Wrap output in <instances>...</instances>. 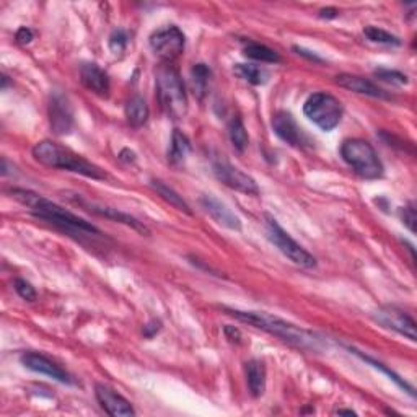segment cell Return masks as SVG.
Wrapping results in <instances>:
<instances>
[{
	"instance_id": "cell-1",
	"label": "cell",
	"mask_w": 417,
	"mask_h": 417,
	"mask_svg": "<svg viewBox=\"0 0 417 417\" xmlns=\"http://www.w3.org/2000/svg\"><path fill=\"white\" fill-rule=\"evenodd\" d=\"M230 317L236 318L241 323H246L250 326H255L258 329H263L279 337L280 341H284L290 346L302 349V351L308 352H320L324 349L323 337L315 334L310 329L302 328L294 323H289L274 315L264 313V312H243V310H233V308H223Z\"/></svg>"
},
{
	"instance_id": "cell-2",
	"label": "cell",
	"mask_w": 417,
	"mask_h": 417,
	"mask_svg": "<svg viewBox=\"0 0 417 417\" xmlns=\"http://www.w3.org/2000/svg\"><path fill=\"white\" fill-rule=\"evenodd\" d=\"M10 193H12V196L15 197L16 201L21 202V204H23L25 207L30 208L33 216L41 218V221H46L49 223L56 225V227L64 230V232H67V233L101 235L100 230L95 227V225L87 222L85 218L75 216V213L69 212L67 208L60 207L59 204H56V202L46 199V197L33 193V191L15 188V189L10 191Z\"/></svg>"
},
{
	"instance_id": "cell-3",
	"label": "cell",
	"mask_w": 417,
	"mask_h": 417,
	"mask_svg": "<svg viewBox=\"0 0 417 417\" xmlns=\"http://www.w3.org/2000/svg\"><path fill=\"white\" fill-rule=\"evenodd\" d=\"M33 157L35 160L44 167L58 168V170L72 171L82 176L92 179H105L106 173L100 167L93 165L92 162L77 155L70 149L62 147V145L53 142V140H41L33 147Z\"/></svg>"
},
{
	"instance_id": "cell-4",
	"label": "cell",
	"mask_w": 417,
	"mask_h": 417,
	"mask_svg": "<svg viewBox=\"0 0 417 417\" xmlns=\"http://www.w3.org/2000/svg\"><path fill=\"white\" fill-rule=\"evenodd\" d=\"M157 97L163 111L173 120H183L188 112V95L184 82L173 64H162L155 74Z\"/></svg>"
},
{
	"instance_id": "cell-5",
	"label": "cell",
	"mask_w": 417,
	"mask_h": 417,
	"mask_svg": "<svg viewBox=\"0 0 417 417\" xmlns=\"http://www.w3.org/2000/svg\"><path fill=\"white\" fill-rule=\"evenodd\" d=\"M341 157L364 179L383 176V163L374 145L364 139H347L341 145Z\"/></svg>"
},
{
	"instance_id": "cell-6",
	"label": "cell",
	"mask_w": 417,
	"mask_h": 417,
	"mask_svg": "<svg viewBox=\"0 0 417 417\" xmlns=\"http://www.w3.org/2000/svg\"><path fill=\"white\" fill-rule=\"evenodd\" d=\"M303 112L310 121L321 129L329 132L339 126L342 120V105L336 97L329 93H313L303 105Z\"/></svg>"
},
{
	"instance_id": "cell-7",
	"label": "cell",
	"mask_w": 417,
	"mask_h": 417,
	"mask_svg": "<svg viewBox=\"0 0 417 417\" xmlns=\"http://www.w3.org/2000/svg\"><path fill=\"white\" fill-rule=\"evenodd\" d=\"M266 228L270 243L278 248L285 258H289L292 263L305 269L317 268V259H315V256L310 255L302 245H298L269 213L266 216Z\"/></svg>"
},
{
	"instance_id": "cell-8",
	"label": "cell",
	"mask_w": 417,
	"mask_h": 417,
	"mask_svg": "<svg viewBox=\"0 0 417 417\" xmlns=\"http://www.w3.org/2000/svg\"><path fill=\"white\" fill-rule=\"evenodd\" d=\"M186 38L178 26H163L152 33L150 48L155 56L163 60V64H171L183 54Z\"/></svg>"
},
{
	"instance_id": "cell-9",
	"label": "cell",
	"mask_w": 417,
	"mask_h": 417,
	"mask_svg": "<svg viewBox=\"0 0 417 417\" xmlns=\"http://www.w3.org/2000/svg\"><path fill=\"white\" fill-rule=\"evenodd\" d=\"M213 174H216L218 181L228 186V188L238 191V193H243L248 196L259 194V186L255 179H253L250 174L241 171L240 168L233 167L232 163L225 160L216 162L213 163Z\"/></svg>"
},
{
	"instance_id": "cell-10",
	"label": "cell",
	"mask_w": 417,
	"mask_h": 417,
	"mask_svg": "<svg viewBox=\"0 0 417 417\" xmlns=\"http://www.w3.org/2000/svg\"><path fill=\"white\" fill-rule=\"evenodd\" d=\"M375 320L379 321L381 326H385L386 329H391L394 332H398V334L408 337L409 341L416 342V321L409 313H406L404 310L391 305L381 307L380 310H376Z\"/></svg>"
},
{
	"instance_id": "cell-11",
	"label": "cell",
	"mask_w": 417,
	"mask_h": 417,
	"mask_svg": "<svg viewBox=\"0 0 417 417\" xmlns=\"http://www.w3.org/2000/svg\"><path fill=\"white\" fill-rule=\"evenodd\" d=\"M20 362L23 367H26L28 370L35 371V374L39 375H46L49 379H53L59 383H64V385H75L74 379H72V375L69 371H65L64 369L58 365L53 360L48 359L46 356H43V354H38V352H25L21 354L20 357Z\"/></svg>"
},
{
	"instance_id": "cell-12",
	"label": "cell",
	"mask_w": 417,
	"mask_h": 417,
	"mask_svg": "<svg viewBox=\"0 0 417 417\" xmlns=\"http://www.w3.org/2000/svg\"><path fill=\"white\" fill-rule=\"evenodd\" d=\"M51 129L58 135H65L74 127V112L65 95L56 92L49 101Z\"/></svg>"
},
{
	"instance_id": "cell-13",
	"label": "cell",
	"mask_w": 417,
	"mask_h": 417,
	"mask_svg": "<svg viewBox=\"0 0 417 417\" xmlns=\"http://www.w3.org/2000/svg\"><path fill=\"white\" fill-rule=\"evenodd\" d=\"M95 396H97L98 403L106 413L112 417H131L135 416V411L132 404L127 401L126 398L121 396L120 393L112 390V388L106 385L95 386Z\"/></svg>"
},
{
	"instance_id": "cell-14",
	"label": "cell",
	"mask_w": 417,
	"mask_h": 417,
	"mask_svg": "<svg viewBox=\"0 0 417 417\" xmlns=\"http://www.w3.org/2000/svg\"><path fill=\"white\" fill-rule=\"evenodd\" d=\"M273 129L275 135L285 144L292 147H303L305 145V135H303L300 126H298L295 117L287 111H278L273 116Z\"/></svg>"
},
{
	"instance_id": "cell-15",
	"label": "cell",
	"mask_w": 417,
	"mask_h": 417,
	"mask_svg": "<svg viewBox=\"0 0 417 417\" xmlns=\"http://www.w3.org/2000/svg\"><path fill=\"white\" fill-rule=\"evenodd\" d=\"M201 206L204 207V211L208 213V216H211L218 225H222V227L228 230H235V232H240L241 230L240 218L230 211L227 204H223L221 199H217L216 196L204 194L201 197Z\"/></svg>"
},
{
	"instance_id": "cell-16",
	"label": "cell",
	"mask_w": 417,
	"mask_h": 417,
	"mask_svg": "<svg viewBox=\"0 0 417 417\" xmlns=\"http://www.w3.org/2000/svg\"><path fill=\"white\" fill-rule=\"evenodd\" d=\"M336 83L342 88L351 90V92H356L360 95H367V97H371V98L390 100V95H388L385 90H381L379 85H375L374 82L365 77L352 75V74H341L336 77Z\"/></svg>"
},
{
	"instance_id": "cell-17",
	"label": "cell",
	"mask_w": 417,
	"mask_h": 417,
	"mask_svg": "<svg viewBox=\"0 0 417 417\" xmlns=\"http://www.w3.org/2000/svg\"><path fill=\"white\" fill-rule=\"evenodd\" d=\"M80 80L90 92L98 97H108L110 95V77L98 64L88 62L80 67Z\"/></svg>"
},
{
	"instance_id": "cell-18",
	"label": "cell",
	"mask_w": 417,
	"mask_h": 417,
	"mask_svg": "<svg viewBox=\"0 0 417 417\" xmlns=\"http://www.w3.org/2000/svg\"><path fill=\"white\" fill-rule=\"evenodd\" d=\"M75 202H78V204H83V206L90 207V211L95 212V213H98V216H101V217L111 218V221H115V222H120V223L127 225V227L137 230L139 233H142V235H149L150 233L149 228L145 227V225L142 222H139L137 218H134L132 216H129V213H124L121 211H117V208L106 207V206H97V204H87V202L80 201V199H78V197L75 199Z\"/></svg>"
},
{
	"instance_id": "cell-19",
	"label": "cell",
	"mask_w": 417,
	"mask_h": 417,
	"mask_svg": "<svg viewBox=\"0 0 417 417\" xmlns=\"http://www.w3.org/2000/svg\"><path fill=\"white\" fill-rule=\"evenodd\" d=\"M246 383L250 393L255 398L263 396L266 391V367L261 360L253 359L246 362Z\"/></svg>"
},
{
	"instance_id": "cell-20",
	"label": "cell",
	"mask_w": 417,
	"mask_h": 417,
	"mask_svg": "<svg viewBox=\"0 0 417 417\" xmlns=\"http://www.w3.org/2000/svg\"><path fill=\"white\" fill-rule=\"evenodd\" d=\"M124 112H126V120L131 124L132 127L139 129L142 127L145 122L149 120V105L142 97H132L131 100L126 103V108H124Z\"/></svg>"
},
{
	"instance_id": "cell-21",
	"label": "cell",
	"mask_w": 417,
	"mask_h": 417,
	"mask_svg": "<svg viewBox=\"0 0 417 417\" xmlns=\"http://www.w3.org/2000/svg\"><path fill=\"white\" fill-rule=\"evenodd\" d=\"M191 152V142L186 135L179 131V129H174L171 135V144L170 150H168V160H170L171 165H181L186 160V157L189 155Z\"/></svg>"
},
{
	"instance_id": "cell-22",
	"label": "cell",
	"mask_w": 417,
	"mask_h": 417,
	"mask_svg": "<svg viewBox=\"0 0 417 417\" xmlns=\"http://www.w3.org/2000/svg\"><path fill=\"white\" fill-rule=\"evenodd\" d=\"M152 188H154L157 193H159L162 199H165L168 204L173 206L174 208H178V211H181L184 213H188V216L193 213L191 212V207L188 206V202L183 199V196H179L176 191L170 188V186H167L163 181H160V179H152Z\"/></svg>"
},
{
	"instance_id": "cell-23",
	"label": "cell",
	"mask_w": 417,
	"mask_h": 417,
	"mask_svg": "<svg viewBox=\"0 0 417 417\" xmlns=\"http://www.w3.org/2000/svg\"><path fill=\"white\" fill-rule=\"evenodd\" d=\"M233 72L236 77L245 80L251 85H264L268 82V72L264 69H259L258 65L253 64H236L233 67Z\"/></svg>"
},
{
	"instance_id": "cell-24",
	"label": "cell",
	"mask_w": 417,
	"mask_h": 417,
	"mask_svg": "<svg viewBox=\"0 0 417 417\" xmlns=\"http://www.w3.org/2000/svg\"><path fill=\"white\" fill-rule=\"evenodd\" d=\"M243 54L253 60L269 62V64H275V62L280 60V56L274 49L259 43H248L243 49Z\"/></svg>"
},
{
	"instance_id": "cell-25",
	"label": "cell",
	"mask_w": 417,
	"mask_h": 417,
	"mask_svg": "<svg viewBox=\"0 0 417 417\" xmlns=\"http://www.w3.org/2000/svg\"><path fill=\"white\" fill-rule=\"evenodd\" d=\"M228 135L230 140H232L233 147L238 152H243L248 147V142H250V137H248V132L245 129V124L241 121V117L233 116L228 122Z\"/></svg>"
},
{
	"instance_id": "cell-26",
	"label": "cell",
	"mask_w": 417,
	"mask_h": 417,
	"mask_svg": "<svg viewBox=\"0 0 417 417\" xmlns=\"http://www.w3.org/2000/svg\"><path fill=\"white\" fill-rule=\"evenodd\" d=\"M208 78H211V69L206 64H196L191 70V82H193L194 95L199 100L204 98L208 85Z\"/></svg>"
},
{
	"instance_id": "cell-27",
	"label": "cell",
	"mask_w": 417,
	"mask_h": 417,
	"mask_svg": "<svg viewBox=\"0 0 417 417\" xmlns=\"http://www.w3.org/2000/svg\"><path fill=\"white\" fill-rule=\"evenodd\" d=\"M354 354H356V356H359L360 359H362L364 362H367V364H370V365H374L375 369L381 370L383 374L390 376V380H393L394 383H396V385H398L399 388H403V390H404L406 393H409V396H413V398H414V388L411 386V385H408V383H406V381H404V380L401 379V376H399L398 374H394L393 370L388 369L385 364H381V362H379V360H375V359H371V357H369V356H365V354L356 351V349H354Z\"/></svg>"
},
{
	"instance_id": "cell-28",
	"label": "cell",
	"mask_w": 417,
	"mask_h": 417,
	"mask_svg": "<svg viewBox=\"0 0 417 417\" xmlns=\"http://www.w3.org/2000/svg\"><path fill=\"white\" fill-rule=\"evenodd\" d=\"M364 35L367 36V39L371 43L386 44V46H399V44H401V39H399L398 36H394L391 35V33H388L376 26H367L364 30Z\"/></svg>"
},
{
	"instance_id": "cell-29",
	"label": "cell",
	"mask_w": 417,
	"mask_h": 417,
	"mask_svg": "<svg viewBox=\"0 0 417 417\" xmlns=\"http://www.w3.org/2000/svg\"><path fill=\"white\" fill-rule=\"evenodd\" d=\"M375 75L383 82L393 83V85H406L408 83V75H404L399 70H390V69H379L375 70Z\"/></svg>"
},
{
	"instance_id": "cell-30",
	"label": "cell",
	"mask_w": 417,
	"mask_h": 417,
	"mask_svg": "<svg viewBox=\"0 0 417 417\" xmlns=\"http://www.w3.org/2000/svg\"><path fill=\"white\" fill-rule=\"evenodd\" d=\"M14 285H15L16 294H19L21 298H23V300H26V302H35L36 300L38 294H36L35 287H33L30 283H28V280H25V279H15V284Z\"/></svg>"
},
{
	"instance_id": "cell-31",
	"label": "cell",
	"mask_w": 417,
	"mask_h": 417,
	"mask_svg": "<svg viewBox=\"0 0 417 417\" xmlns=\"http://www.w3.org/2000/svg\"><path fill=\"white\" fill-rule=\"evenodd\" d=\"M127 41H129V36L126 35V31L116 30L110 36V49L115 54H121V53H124V49H126Z\"/></svg>"
},
{
	"instance_id": "cell-32",
	"label": "cell",
	"mask_w": 417,
	"mask_h": 417,
	"mask_svg": "<svg viewBox=\"0 0 417 417\" xmlns=\"http://www.w3.org/2000/svg\"><path fill=\"white\" fill-rule=\"evenodd\" d=\"M401 221L403 223L408 227L411 233L416 232V222H417V216H416V208L413 206L404 207L401 211Z\"/></svg>"
},
{
	"instance_id": "cell-33",
	"label": "cell",
	"mask_w": 417,
	"mask_h": 417,
	"mask_svg": "<svg viewBox=\"0 0 417 417\" xmlns=\"http://www.w3.org/2000/svg\"><path fill=\"white\" fill-rule=\"evenodd\" d=\"M33 38H35V35H33V31L26 26L20 28V30L16 31V35H15L16 43H20V44H30L33 41Z\"/></svg>"
},
{
	"instance_id": "cell-34",
	"label": "cell",
	"mask_w": 417,
	"mask_h": 417,
	"mask_svg": "<svg viewBox=\"0 0 417 417\" xmlns=\"http://www.w3.org/2000/svg\"><path fill=\"white\" fill-rule=\"evenodd\" d=\"M223 332H225V337H227L230 342H235V344L241 342V331L238 328H235V326H225Z\"/></svg>"
},
{
	"instance_id": "cell-35",
	"label": "cell",
	"mask_w": 417,
	"mask_h": 417,
	"mask_svg": "<svg viewBox=\"0 0 417 417\" xmlns=\"http://www.w3.org/2000/svg\"><path fill=\"white\" fill-rule=\"evenodd\" d=\"M160 329H162V323H160V321L152 320L149 324L144 326V336L145 337H154Z\"/></svg>"
},
{
	"instance_id": "cell-36",
	"label": "cell",
	"mask_w": 417,
	"mask_h": 417,
	"mask_svg": "<svg viewBox=\"0 0 417 417\" xmlns=\"http://www.w3.org/2000/svg\"><path fill=\"white\" fill-rule=\"evenodd\" d=\"M321 19H336L337 16V10L336 9H323L320 12Z\"/></svg>"
},
{
	"instance_id": "cell-37",
	"label": "cell",
	"mask_w": 417,
	"mask_h": 417,
	"mask_svg": "<svg viewBox=\"0 0 417 417\" xmlns=\"http://www.w3.org/2000/svg\"><path fill=\"white\" fill-rule=\"evenodd\" d=\"M336 413H337V414H349V416H356V411H352V409H337Z\"/></svg>"
}]
</instances>
